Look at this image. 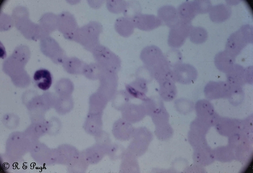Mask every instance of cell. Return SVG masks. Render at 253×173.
<instances>
[{"instance_id": "52a82bcc", "label": "cell", "mask_w": 253, "mask_h": 173, "mask_svg": "<svg viewBox=\"0 0 253 173\" xmlns=\"http://www.w3.org/2000/svg\"><path fill=\"white\" fill-rule=\"evenodd\" d=\"M33 79L38 88L43 90H48L52 84L51 74L47 69H39L34 73Z\"/></svg>"}, {"instance_id": "4fadbf2b", "label": "cell", "mask_w": 253, "mask_h": 173, "mask_svg": "<svg viewBox=\"0 0 253 173\" xmlns=\"http://www.w3.org/2000/svg\"><path fill=\"white\" fill-rule=\"evenodd\" d=\"M136 2H127V5L124 11V15L126 19L131 20L134 16L139 13V6L136 4Z\"/></svg>"}, {"instance_id": "6da1fadb", "label": "cell", "mask_w": 253, "mask_h": 173, "mask_svg": "<svg viewBox=\"0 0 253 173\" xmlns=\"http://www.w3.org/2000/svg\"><path fill=\"white\" fill-rule=\"evenodd\" d=\"M188 21L180 20L174 27L171 28L169 37V43L172 47H180L185 42L189 33Z\"/></svg>"}, {"instance_id": "7c38bea8", "label": "cell", "mask_w": 253, "mask_h": 173, "mask_svg": "<svg viewBox=\"0 0 253 173\" xmlns=\"http://www.w3.org/2000/svg\"><path fill=\"white\" fill-rule=\"evenodd\" d=\"M97 56L99 57V59L103 61L106 62L109 64H111L114 68H118L120 66V61L116 56L109 53V51L105 50L104 48H100L97 50Z\"/></svg>"}, {"instance_id": "5bb4252c", "label": "cell", "mask_w": 253, "mask_h": 173, "mask_svg": "<svg viewBox=\"0 0 253 173\" xmlns=\"http://www.w3.org/2000/svg\"><path fill=\"white\" fill-rule=\"evenodd\" d=\"M127 5V2L124 1H116L111 2L108 4L109 9H110L111 11L114 12H124V11Z\"/></svg>"}, {"instance_id": "3957f363", "label": "cell", "mask_w": 253, "mask_h": 173, "mask_svg": "<svg viewBox=\"0 0 253 173\" xmlns=\"http://www.w3.org/2000/svg\"><path fill=\"white\" fill-rule=\"evenodd\" d=\"M135 27L142 31H151L162 24L159 17L153 15L139 14L131 20Z\"/></svg>"}, {"instance_id": "5b68a950", "label": "cell", "mask_w": 253, "mask_h": 173, "mask_svg": "<svg viewBox=\"0 0 253 173\" xmlns=\"http://www.w3.org/2000/svg\"><path fill=\"white\" fill-rule=\"evenodd\" d=\"M159 18L165 22L167 25L171 28L174 27L179 22V16L177 11L172 5H164L158 10Z\"/></svg>"}, {"instance_id": "30bf717a", "label": "cell", "mask_w": 253, "mask_h": 173, "mask_svg": "<svg viewBox=\"0 0 253 173\" xmlns=\"http://www.w3.org/2000/svg\"><path fill=\"white\" fill-rule=\"evenodd\" d=\"M134 26L132 21L126 17H121L116 23V30L124 37H129L133 33Z\"/></svg>"}, {"instance_id": "7a4b0ae2", "label": "cell", "mask_w": 253, "mask_h": 173, "mask_svg": "<svg viewBox=\"0 0 253 173\" xmlns=\"http://www.w3.org/2000/svg\"><path fill=\"white\" fill-rule=\"evenodd\" d=\"M142 60L153 69L166 61L162 51L156 46H149L143 50L141 54Z\"/></svg>"}, {"instance_id": "ba28073f", "label": "cell", "mask_w": 253, "mask_h": 173, "mask_svg": "<svg viewBox=\"0 0 253 173\" xmlns=\"http://www.w3.org/2000/svg\"><path fill=\"white\" fill-rule=\"evenodd\" d=\"M126 92L129 97L145 100L147 88L145 83H143V81H136V82L126 85Z\"/></svg>"}, {"instance_id": "8fae6325", "label": "cell", "mask_w": 253, "mask_h": 173, "mask_svg": "<svg viewBox=\"0 0 253 173\" xmlns=\"http://www.w3.org/2000/svg\"><path fill=\"white\" fill-rule=\"evenodd\" d=\"M117 128L122 140H128L134 135L133 126L125 120L119 121L117 124Z\"/></svg>"}, {"instance_id": "9c48e42d", "label": "cell", "mask_w": 253, "mask_h": 173, "mask_svg": "<svg viewBox=\"0 0 253 173\" xmlns=\"http://www.w3.org/2000/svg\"><path fill=\"white\" fill-rule=\"evenodd\" d=\"M160 83V94L163 99L168 101L174 99L176 94V89L174 83L169 78Z\"/></svg>"}, {"instance_id": "277c9868", "label": "cell", "mask_w": 253, "mask_h": 173, "mask_svg": "<svg viewBox=\"0 0 253 173\" xmlns=\"http://www.w3.org/2000/svg\"><path fill=\"white\" fill-rule=\"evenodd\" d=\"M146 110L144 107L134 104H127L123 108V117L130 123H135L144 118Z\"/></svg>"}, {"instance_id": "8992f818", "label": "cell", "mask_w": 253, "mask_h": 173, "mask_svg": "<svg viewBox=\"0 0 253 173\" xmlns=\"http://www.w3.org/2000/svg\"><path fill=\"white\" fill-rule=\"evenodd\" d=\"M100 28L95 23L89 24L82 29L79 34V39L85 44H93L98 40Z\"/></svg>"}]
</instances>
